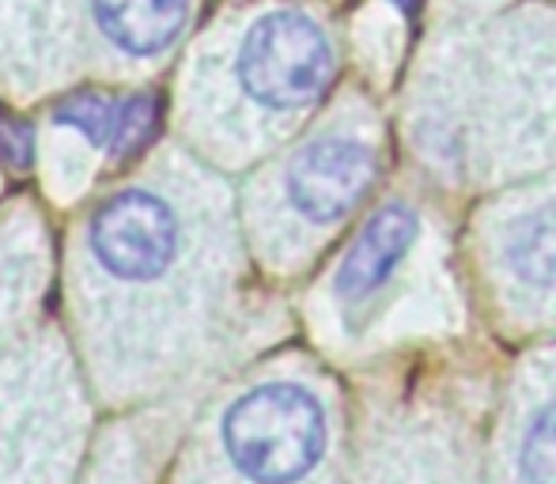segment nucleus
Listing matches in <instances>:
<instances>
[{"label": "nucleus", "mask_w": 556, "mask_h": 484, "mask_svg": "<svg viewBox=\"0 0 556 484\" xmlns=\"http://www.w3.org/2000/svg\"><path fill=\"white\" fill-rule=\"evenodd\" d=\"M216 447L231 484H333L341 447L333 386L311 371L254 382L220 412Z\"/></svg>", "instance_id": "nucleus-1"}, {"label": "nucleus", "mask_w": 556, "mask_h": 484, "mask_svg": "<svg viewBox=\"0 0 556 484\" xmlns=\"http://www.w3.org/2000/svg\"><path fill=\"white\" fill-rule=\"evenodd\" d=\"M359 484H477L473 424L440 402H397L367 428Z\"/></svg>", "instance_id": "nucleus-2"}, {"label": "nucleus", "mask_w": 556, "mask_h": 484, "mask_svg": "<svg viewBox=\"0 0 556 484\" xmlns=\"http://www.w3.org/2000/svg\"><path fill=\"white\" fill-rule=\"evenodd\" d=\"M333 80V46L311 15L295 8L269 12L247 30L239 84L265 111H307Z\"/></svg>", "instance_id": "nucleus-3"}, {"label": "nucleus", "mask_w": 556, "mask_h": 484, "mask_svg": "<svg viewBox=\"0 0 556 484\" xmlns=\"http://www.w3.org/2000/svg\"><path fill=\"white\" fill-rule=\"evenodd\" d=\"M489 484H556V341L515 371L492 432Z\"/></svg>", "instance_id": "nucleus-4"}, {"label": "nucleus", "mask_w": 556, "mask_h": 484, "mask_svg": "<svg viewBox=\"0 0 556 484\" xmlns=\"http://www.w3.org/2000/svg\"><path fill=\"white\" fill-rule=\"evenodd\" d=\"M178 216L160 193L122 190L91 220V254L117 280H155L178 257Z\"/></svg>", "instance_id": "nucleus-5"}, {"label": "nucleus", "mask_w": 556, "mask_h": 484, "mask_svg": "<svg viewBox=\"0 0 556 484\" xmlns=\"http://www.w3.org/2000/svg\"><path fill=\"white\" fill-rule=\"evenodd\" d=\"M496 272L500 303L519 330H556V201L507 220Z\"/></svg>", "instance_id": "nucleus-6"}, {"label": "nucleus", "mask_w": 556, "mask_h": 484, "mask_svg": "<svg viewBox=\"0 0 556 484\" xmlns=\"http://www.w3.org/2000/svg\"><path fill=\"white\" fill-rule=\"evenodd\" d=\"M420 239V216L405 201L382 205L364 231L341 257L333 277V303L344 318L349 337H359L371 318V307L390 292V284L402 272L405 257L413 254Z\"/></svg>", "instance_id": "nucleus-7"}, {"label": "nucleus", "mask_w": 556, "mask_h": 484, "mask_svg": "<svg viewBox=\"0 0 556 484\" xmlns=\"http://www.w3.org/2000/svg\"><path fill=\"white\" fill-rule=\"evenodd\" d=\"M375 182V152L359 137H318L292 155L285 170V198L300 220L333 228L364 201Z\"/></svg>", "instance_id": "nucleus-8"}, {"label": "nucleus", "mask_w": 556, "mask_h": 484, "mask_svg": "<svg viewBox=\"0 0 556 484\" xmlns=\"http://www.w3.org/2000/svg\"><path fill=\"white\" fill-rule=\"evenodd\" d=\"M190 15V0H96V20L132 58L163 53Z\"/></svg>", "instance_id": "nucleus-9"}, {"label": "nucleus", "mask_w": 556, "mask_h": 484, "mask_svg": "<svg viewBox=\"0 0 556 484\" xmlns=\"http://www.w3.org/2000/svg\"><path fill=\"white\" fill-rule=\"evenodd\" d=\"M117 118V103L99 91H73L53 106V122L68 125V129L84 132L91 144H106L111 148V132Z\"/></svg>", "instance_id": "nucleus-10"}, {"label": "nucleus", "mask_w": 556, "mask_h": 484, "mask_svg": "<svg viewBox=\"0 0 556 484\" xmlns=\"http://www.w3.org/2000/svg\"><path fill=\"white\" fill-rule=\"evenodd\" d=\"M160 129V99L155 95H129L117 103V118L111 132L114 155H137Z\"/></svg>", "instance_id": "nucleus-11"}, {"label": "nucleus", "mask_w": 556, "mask_h": 484, "mask_svg": "<svg viewBox=\"0 0 556 484\" xmlns=\"http://www.w3.org/2000/svg\"><path fill=\"white\" fill-rule=\"evenodd\" d=\"M30 160H35V129L15 114H0V163L27 170Z\"/></svg>", "instance_id": "nucleus-12"}, {"label": "nucleus", "mask_w": 556, "mask_h": 484, "mask_svg": "<svg viewBox=\"0 0 556 484\" xmlns=\"http://www.w3.org/2000/svg\"><path fill=\"white\" fill-rule=\"evenodd\" d=\"M390 4H397V8H402V12H417L420 0H390Z\"/></svg>", "instance_id": "nucleus-13"}]
</instances>
